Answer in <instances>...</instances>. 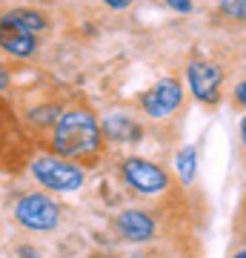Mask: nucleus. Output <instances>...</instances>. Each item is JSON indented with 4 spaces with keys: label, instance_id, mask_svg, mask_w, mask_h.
I'll use <instances>...</instances> for the list:
<instances>
[{
    "label": "nucleus",
    "instance_id": "obj_1",
    "mask_svg": "<svg viewBox=\"0 0 246 258\" xmlns=\"http://www.w3.org/2000/svg\"><path fill=\"white\" fill-rule=\"evenodd\" d=\"M101 144V129L98 120L92 118L89 112H66L63 118L57 120L55 126V149L63 158H77L95 152Z\"/></svg>",
    "mask_w": 246,
    "mask_h": 258
},
{
    "label": "nucleus",
    "instance_id": "obj_2",
    "mask_svg": "<svg viewBox=\"0 0 246 258\" xmlns=\"http://www.w3.org/2000/svg\"><path fill=\"white\" fill-rule=\"evenodd\" d=\"M32 175L46 186V189H55V192H72L77 186H83V169L80 166L60 161V158H37L32 164Z\"/></svg>",
    "mask_w": 246,
    "mask_h": 258
},
{
    "label": "nucleus",
    "instance_id": "obj_3",
    "mask_svg": "<svg viewBox=\"0 0 246 258\" xmlns=\"http://www.w3.org/2000/svg\"><path fill=\"white\" fill-rule=\"evenodd\" d=\"M15 218H18L26 230H37V232H46V230H55L57 227V218H60V210L57 204L43 192H32V195H23L15 207Z\"/></svg>",
    "mask_w": 246,
    "mask_h": 258
},
{
    "label": "nucleus",
    "instance_id": "obj_4",
    "mask_svg": "<svg viewBox=\"0 0 246 258\" xmlns=\"http://www.w3.org/2000/svg\"><path fill=\"white\" fill-rule=\"evenodd\" d=\"M120 172H123L129 186H135L137 192H146V195L163 192L166 186H169V178H166L163 169L143 161V158H126L123 166H120Z\"/></svg>",
    "mask_w": 246,
    "mask_h": 258
},
{
    "label": "nucleus",
    "instance_id": "obj_5",
    "mask_svg": "<svg viewBox=\"0 0 246 258\" xmlns=\"http://www.w3.org/2000/svg\"><path fill=\"white\" fill-rule=\"evenodd\" d=\"M186 78H189V86H192V95L203 103H218L220 98V81L223 75L215 63H206V60H195L189 63L186 69Z\"/></svg>",
    "mask_w": 246,
    "mask_h": 258
},
{
    "label": "nucleus",
    "instance_id": "obj_6",
    "mask_svg": "<svg viewBox=\"0 0 246 258\" xmlns=\"http://www.w3.org/2000/svg\"><path fill=\"white\" fill-rule=\"evenodd\" d=\"M181 83L172 81V78H166L155 86V89H149L143 95V109L146 115H152V118H166V115H172L178 106H181Z\"/></svg>",
    "mask_w": 246,
    "mask_h": 258
},
{
    "label": "nucleus",
    "instance_id": "obj_7",
    "mask_svg": "<svg viewBox=\"0 0 246 258\" xmlns=\"http://www.w3.org/2000/svg\"><path fill=\"white\" fill-rule=\"evenodd\" d=\"M35 35L32 32H26V29L15 26L12 20H0V49H6L9 55L15 57H29L32 52H35Z\"/></svg>",
    "mask_w": 246,
    "mask_h": 258
},
{
    "label": "nucleus",
    "instance_id": "obj_8",
    "mask_svg": "<svg viewBox=\"0 0 246 258\" xmlns=\"http://www.w3.org/2000/svg\"><path fill=\"white\" fill-rule=\"evenodd\" d=\"M118 232L129 241H146L155 235V221L146 215V212H137V210H126L118 215Z\"/></svg>",
    "mask_w": 246,
    "mask_h": 258
},
{
    "label": "nucleus",
    "instance_id": "obj_9",
    "mask_svg": "<svg viewBox=\"0 0 246 258\" xmlns=\"http://www.w3.org/2000/svg\"><path fill=\"white\" fill-rule=\"evenodd\" d=\"M3 18L12 20L15 26L32 32V35H37V32H43V29H46L43 15H40V12H32V9H15V12H9V15H3Z\"/></svg>",
    "mask_w": 246,
    "mask_h": 258
},
{
    "label": "nucleus",
    "instance_id": "obj_10",
    "mask_svg": "<svg viewBox=\"0 0 246 258\" xmlns=\"http://www.w3.org/2000/svg\"><path fill=\"white\" fill-rule=\"evenodd\" d=\"M178 172H181V178L186 184L195 178V172H198V152H195V147H183L178 152Z\"/></svg>",
    "mask_w": 246,
    "mask_h": 258
},
{
    "label": "nucleus",
    "instance_id": "obj_11",
    "mask_svg": "<svg viewBox=\"0 0 246 258\" xmlns=\"http://www.w3.org/2000/svg\"><path fill=\"white\" fill-rule=\"evenodd\" d=\"M220 9L226 12L229 18L246 20V0H220Z\"/></svg>",
    "mask_w": 246,
    "mask_h": 258
},
{
    "label": "nucleus",
    "instance_id": "obj_12",
    "mask_svg": "<svg viewBox=\"0 0 246 258\" xmlns=\"http://www.w3.org/2000/svg\"><path fill=\"white\" fill-rule=\"evenodd\" d=\"M166 3L178 12H192V0H166Z\"/></svg>",
    "mask_w": 246,
    "mask_h": 258
},
{
    "label": "nucleus",
    "instance_id": "obj_13",
    "mask_svg": "<svg viewBox=\"0 0 246 258\" xmlns=\"http://www.w3.org/2000/svg\"><path fill=\"white\" fill-rule=\"evenodd\" d=\"M235 101L240 103V106H246V81H243V83H240V86L235 89Z\"/></svg>",
    "mask_w": 246,
    "mask_h": 258
},
{
    "label": "nucleus",
    "instance_id": "obj_14",
    "mask_svg": "<svg viewBox=\"0 0 246 258\" xmlns=\"http://www.w3.org/2000/svg\"><path fill=\"white\" fill-rule=\"evenodd\" d=\"M103 3H106V6H112V9H126L132 0H103Z\"/></svg>",
    "mask_w": 246,
    "mask_h": 258
},
{
    "label": "nucleus",
    "instance_id": "obj_15",
    "mask_svg": "<svg viewBox=\"0 0 246 258\" xmlns=\"http://www.w3.org/2000/svg\"><path fill=\"white\" fill-rule=\"evenodd\" d=\"M9 86V75H6V69L0 66V89H6Z\"/></svg>",
    "mask_w": 246,
    "mask_h": 258
},
{
    "label": "nucleus",
    "instance_id": "obj_16",
    "mask_svg": "<svg viewBox=\"0 0 246 258\" xmlns=\"http://www.w3.org/2000/svg\"><path fill=\"white\" fill-rule=\"evenodd\" d=\"M240 138H243V144H246V118L240 120Z\"/></svg>",
    "mask_w": 246,
    "mask_h": 258
},
{
    "label": "nucleus",
    "instance_id": "obj_17",
    "mask_svg": "<svg viewBox=\"0 0 246 258\" xmlns=\"http://www.w3.org/2000/svg\"><path fill=\"white\" fill-rule=\"evenodd\" d=\"M232 258H246V249H240V252H237V255H232Z\"/></svg>",
    "mask_w": 246,
    "mask_h": 258
}]
</instances>
